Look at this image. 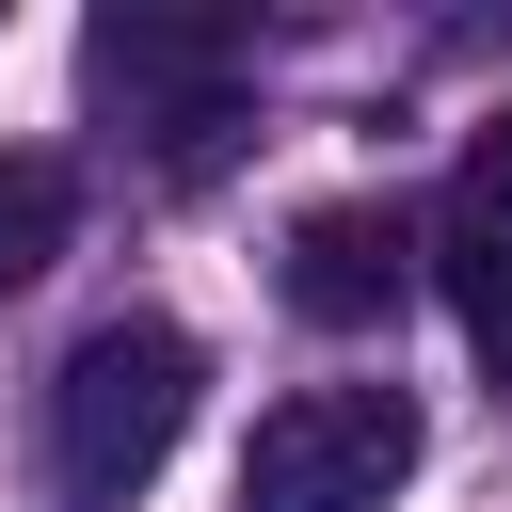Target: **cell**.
Listing matches in <instances>:
<instances>
[{
    "mask_svg": "<svg viewBox=\"0 0 512 512\" xmlns=\"http://www.w3.org/2000/svg\"><path fill=\"white\" fill-rule=\"evenodd\" d=\"M192 384H208V352H192L176 320H96V336L64 352V384H48V480H64V496L160 480V448L192 432Z\"/></svg>",
    "mask_w": 512,
    "mask_h": 512,
    "instance_id": "cell-1",
    "label": "cell"
},
{
    "mask_svg": "<svg viewBox=\"0 0 512 512\" xmlns=\"http://www.w3.org/2000/svg\"><path fill=\"white\" fill-rule=\"evenodd\" d=\"M448 304H464V336H480V384L512 400V240H496V224L448 256Z\"/></svg>",
    "mask_w": 512,
    "mask_h": 512,
    "instance_id": "cell-6",
    "label": "cell"
},
{
    "mask_svg": "<svg viewBox=\"0 0 512 512\" xmlns=\"http://www.w3.org/2000/svg\"><path fill=\"white\" fill-rule=\"evenodd\" d=\"M64 208H80V192H64V160H0V304L64 256Z\"/></svg>",
    "mask_w": 512,
    "mask_h": 512,
    "instance_id": "cell-5",
    "label": "cell"
},
{
    "mask_svg": "<svg viewBox=\"0 0 512 512\" xmlns=\"http://www.w3.org/2000/svg\"><path fill=\"white\" fill-rule=\"evenodd\" d=\"M400 288H416V224L400 208H304L288 224V304L320 320V336H368V320H400Z\"/></svg>",
    "mask_w": 512,
    "mask_h": 512,
    "instance_id": "cell-4",
    "label": "cell"
},
{
    "mask_svg": "<svg viewBox=\"0 0 512 512\" xmlns=\"http://www.w3.org/2000/svg\"><path fill=\"white\" fill-rule=\"evenodd\" d=\"M464 192H480V224H496V240H512V112H496V128H480V144H464Z\"/></svg>",
    "mask_w": 512,
    "mask_h": 512,
    "instance_id": "cell-7",
    "label": "cell"
},
{
    "mask_svg": "<svg viewBox=\"0 0 512 512\" xmlns=\"http://www.w3.org/2000/svg\"><path fill=\"white\" fill-rule=\"evenodd\" d=\"M80 80H96L128 128H208L224 80H240V32H224V16H96V32H80Z\"/></svg>",
    "mask_w": 512,
    "mask_h": 512,
    "instance_id": "cell-3",
    "label": "cell"
},
{
    "mask_svg": "<svg viewBox=\"0 0 512 512\" xmlns=\"http://www.w3.org/2000/svg\"><path fill=\"white\" fill-rule=\"evenodd\" d=\"M416 480V400L400 384H304L240 448V512H384Z\"/></svg>",
    "mask_w": 512,
    "mask_h": 512,
    "instance_id": "cell-2",
    "label": "cell"
}]
</instances>
